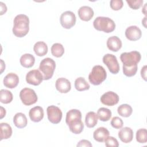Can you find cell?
<instances>
[{"label":"cell","mask_w":147,"mask_h":147,"mask_svg":"<svg viewBox=\"0 0 147 147\" xmlns=\"http://www.w3.org/2000/svg\"><path fill=\"white\" fill-rule=\"evenodd\" d=\"M13 22L12 31L16 37H23L28 34L29 30V19L26 15L23 14L17 15Z\"/></svg>","instance_id":"1"},{"label":"cell","mask_w":147,"mask_h":147,"mask_svg":"<svg viewBox=\"0 0 147 147\" xmlns=\"http://www.w3.org/2000/svg\"><path fill=\"white\" fill-rule=\"evenodd\" d=\"M93 26L95 29L99 31L109 33L113 32L115 28V24L111 18L106 17H98L94 22Z\"/></svg>","instance_id":"2"},{"label":"cell","mask_w":147,"mask_h":147,"mask_svg":"<svg viewBox=\"0 0 147 147\" xmlns=\"http://www.w3.org/2000/svg\"><path fill=\"white\" fill-rule=\"evenodd\" d=\"M107 77V73L105 69L101 65H96L93 67L88 75L89 82L93 85L98 86Z\"/></svg>","instance_id":"3"},{"label":"cell","mask_w":147,"mask_h":147,"mask_svg":"<svg viewBox=\"0 0 147 147\" xmlns=\"http://www.w3.org/2000/svg\"><path fill=\"white\" fill-rule=\"evenodd\" d=\"M55 68L56 63L52 59L47 57L42 60L40 63L39 70L43 76V80L50 79L53 75Z\"/></svg>","instance_id":"4"},{"label":"cell","mask_w":147,"mask_h":147,"mask_svg":"<svg viewBox=\"0 0 147 147\" xmlns=\"http://www.w3.org/2000/svg\"><path fill=\"white\" fill-rule=\"evenodd\" d=\"M141 59L139 52L133 51L130 52H123L120 56V59L125 66H133L137 65Z\"/></svg>","instance_id":"5"},{"label":"cell","mask_w":147,"mask_h":147,"mask_svg":"<svg viewBox=\"0 0 147 147\" xmlns=\"http://www.w3.org/2000/svg\"><path fill=\"white\" fill-rule=\"evenodd\" d=\"M20 98L26 106H30L34 104L37 101V96L35 91L29 88H24L20 92Z\"/></svg>","instance_id":"6"},{"label":"cell","mask_w":147,"mask_h":147,"mask_svg":"<svg viewBox=\"0 0 147 147\" xmlns=\"http://www.w3.org/2000/svg\"><path fill=\"white\" fill-rule=\"evenodd\" d=\"M103 62L111 74H117L119 71V64L115 55L110 53L106 54L103 57Z\"/></svg>","instance_id":"7"},{"label":"cell","mask_w":147,"mask_h":147,"mask_svg":"<svg viewBox=\"0 0 147 147\" xmlns=\"http://www.w3.org/2000/svg\"><path fill=\"white\" fill-rule=\"evenodd\" d=\"M76 21V18L75 14L71 11H65L60 16V24L65 29L71 28L75 25Z\"/></svg>","instance_id":"8"},{"label":"cell","mask_w":147,"mask_h":147,"mask_svg":"<svg viewBox=\"0 0 147 147\" xmlns=\"http://www.w3.org/2000/svg\"><path fill=\"white\" fill-rule=\"evenodd\" d=\"M48 119L49 122L53 124L59 123L62 118V111L57 106L54 105L49 106L47 109Z\"/></svg>","instance_id":"9"},{"label":"cell","mask_w":147,"mask_h":147,"mask_svg":"<svg viewBox=\"0 0 147 147\" xmlns=\"http://www.w3.org/2000/svg\"><path fill=\"white\" fill-rule=\"evenodd\" d=\"M43 80V76L38 69H33L29 71L26 75V81L28 84L38 86Z\"/></svg>","instance_id":"10"},{"label":"cell","mask_w":147,"mask_h":147,"mask_svg":"<svg viewBox=\"0 0 147 147\" xmlns=\"http://www.w3.org/2000/svg\"><path fill=\"white\" fill-rule=\"evenodd\" d=\"M119 96L113 91H107L105 92L100 98L101 103L108 106H112L117 105L119 102Z\"/></svg>","instance_id":"11"},{"label":"cell","mask_w":147,"mask_h":147,"mask_svg":"<svg viewBox=\"0 0 147 147\" xmlns=\"http://www.w3.org/2000/svg\"><path fill=\"white\" fill-rule=\"evenodd\" d=\"M141 29L135 25L129 26L125 30V36L130 41H137L141 37Z\"/></svg>","instance_id":"12"},{"label":"cell","mask_w":147,"mask_h":147,"mask_svg":"<svg viewBox=\"0 0 147 147\" xmlns=\"http://www.w3.org/2000/svg\"><path fill=\"white\" fill-rule=\"evenodd\" d=\"M55 86L56 90L60 93H67L71 88L70 82L64 78H58L56 81Z\"/></svg>","instance_id":"13"},{"label":"cell","mask_w":147,"mask_h":147,"mask_svg":"<svg viewBox=\"0 0 147 147\" xmlns=\"http://www.w3.org/2000/svg\"><path fill=\"white\" fill-rule=\"evenodd\" d=\"M3 82L6 87L14 88L17 86L19 83V78L16 74L10 72L5 76Z\"/></svg>","instance_id":"14"},{"label":"cell","mask_w":147,"mask_h":147,"mask_svg":"<svg viewBox=\"0 0 147 147\" xmlns=\"http://www.w3.org/2000/svg\"><path fill=\"white\" fill-rule=\"evenodd\" d=\"M78 16L80 20L84 21H90L94 16L92 9L88 6H83L79 8L78 11Z\"/></svg>","instance_id":"15"},{"label":"cell","mask_w":147,"mask_h":147,"mask_svg":"<svg viewBox=\"0 0 147 147\" xmlns=\"http://www.w3.org/2000/svg\"><path fill=\"white\" fill-rule=\"evenodd\" d=\"M118 137L122 142L129 143L133 140V131L130 127H124L119 131Z\"/></svg>","instance_id":"16"},{"label":"cell","mask_w":147,"mask_h":147,"mask_svg":"<svg viewBox=\"0 0 147 147\" xmlns=\"http://www.w3.org/2000/svg\"><path fill=\"white\" fill-rule=\"evenodd\" d=\"M29 115L31 121L34 122H38L44 117V110L41 106H35L29 110Z\"/></svg>","instance_id":"17"},{"label":"cell","mask_w":147,"mask_h":147,"mask_svg":"<svg viewBox=\"0 0 147 147\" xmlns=\"http://www.w3.org/2000/svg\"><path fill=\"white\" fill-rule=\"evenodd\" d=\"M106 44L108 49L113 52H117L122 47V41L121 39L115 36L108 38Z\"/></svg>","instance_id":"18"},{"label":"cell","mask_w":147,"mask_h":147,"mask_svg":"<svg viewBox=\"0 0 147 147\" xmlns=\"http://www.w3.org/2000/svg\"><path fill=\"white\" fill-rule=\"evenodd\" d=\"M109 136V131L104 127H99L97 128L93 133L94 139L99 142H103L105 141Z\"/></svg>","instance_id":"19"},{"label":"cell","mask_w":147,"mask_h":147,"mask_svg":"<svg viewBox=\"0 0 147 147\" xmlns=\"http://www.w3.org/2000/svg\"><path fill=\"white\" fill-rule=\"evenodd\" d=\"M13 122L17 127L21 129L27 125L28 120L26 115L24 113H17L14 116Z\"/></svg>","instance_id":"20"},{"label":"cell","mask_w":147,"mask_h":147,"mask_svg":"<svg viewBox=\"0 0 147 147\" xmlns=\"http://www.w3.org/2000/svg\"><path fill=\"white\" fill-rule=\"evenodd\" d=\"M71 132L75 134H80L84 129V124L82 119H76L70 122L68 125Z\"/></svg>","instance_id":"21"},{"label":"cell","mask_w":147,"mask_h":147,"mask_svg":"<svg viewBox=\"0 0 147 147\" xmlns=\"http://www.w3.org/2000/svg\"><path fill=\"white\" fill-rule=\"evenodd\" d=\"M20 64L25 68L32 67L35 62V58L33 55L30 53H25L21 56L20 60Z\"/></svg>","instance_id":"22"},{"label":"cell","mask_w":147,"mask_h":147,"mask_svg":"<svg viewBox=\"0 0 147 147\" xmlns=\"http://www.w3.org/2000/svg\"><path fill=\"white\" fill-rule=\"evenodd\" d=\"M33 50L36 55L43 56L48 52V46L43 41H38L34 45Z\"/></svg>","instance_id":"23"},{"label":"cell","mask_w":147,"mask_h":147,"mask_svg":"<svg viewBox=\"0 0 147 147\" xmlns=\"http://www.w3.org/2000/svg\"><path fill=\"white\" fill-rule=\"evenodd\" d=\"M98 117L97 114L94 111H90L86 114L85 118V123L89 127H94L98 122Z\"/></svg>","instance_id":"24"},{"label":"cell","mask_w":147,"mask_h":147,"mask_svg":"<svg viewBox=\"0 0 147 147\" xmlns=\"http://www.w3.org/2000/svg\"><path fill=\"white\" fill-rule=\"evenodd\" d=\"M1 140L8 139L12 135V129L10 125L7 123H1L0 124Z\"/></svg>","instance_id":"25"},{"label":"cell","mask_w":147,"mask_h":147,"mask_svg":"<svg viewBox=\"0 0 147 147\" xmlns=\"http://www.w3.org/2000/svg\"><path fill=\"white\" fill-rule=\"evenodd\" d=\"M76 119H82L81 112L77 109H71L69 110L66 114L65 122L67 125L70 122Z\"/></svg>","instance_id":"26"},{"label":"cell","mask_w":147,"mask_h":147,"mask_svg":"<svg viewBox=\"0 0 147 147\" xmlns=\"http://www.w3.org/2000/svg\"><path fill=\"white\" fill-rule=\"evenodd\" d=\"M75 87L78 91H83L88 90L90 86L84 78L79 77L75 81Z\"/></svg>","instance_id":"27"},{"label":"cell","mask_w":147,"mask_h":147,"mask_svg":"<svg viewBox=\"0 0 147 147\" xmlns=\"http://www.w3.org/2000/svg\"><path fill=\"white\" fill-rule=\"evenodd\" d=\"M97 115L100 121L106 122L110 119L111 117V111L109 109L100 107L98 110Z\"/></svg>","instance_id":"28"},{"label":"cell","mask_w":147,"mask_h":147,"mask_svg":"<svg viewBox=\"0 0 147 147\" xmlns=\"http://www.w3.org/2000/svg\"><path fill=\"white\" fill-rule=\"evenodd\" d=\"M118 113L123 117H129L133 112L132 107L128 104H122L117 109Z\"/></svg>","instance_id":"29"},{"label":"cell","mask_w":147,"mask_h":147,"mask_svg":"<svg viewBox=\"0 0 147 147\" xmlns=\"http://www.w3.org/2000/svg\"><path fill=\"white\" fill-rule=\"evenodd\" d=\"M13 96L11 91L2 89L0 91V101L4 104H7L10 103L13 100Z\"/></svg>","instance_id":"30"},{"label":"cell","mask_w":147,"mask_h":147,"mask_svg":"<svg viewBox=\"0 0 147 147\" xmlns=\"http://www.w3.org/2000/svg\"><path fill=\"white\" fill-rule=\"evenodd\" d=\"M51 53L56 57H61L64 53V48L62 44L60 43H55L51 47Z\"/></svg>","instance_id":"31"},{"label":"cell","mask_w":147,"mask_h":147,"mask_svg":"<svg viewBox=\"0 0 147 147\" xmlns=\"http://www.w3.org/2000/svg\"><path fill=\"white\" fill-rule=\"evenodd\" d=\"M136 140L141 144H144L147 142V131L146 129H140L137 131Z\"/></svg>","instance_id":"32"},{"label":"cell","mask_w":147,"mask_h":147,"mask_svg":"<svg viewBox=\"0 0 147 147\" xmlns=\"http://www.w3.org/2000/svg\"><path fill=\"white\" fill-rule=\"evenodd\" d=\"M122 69H123V73L125 76L127 77H131L136 75L138 69V67H137V65L129 66V67L123 65Z\"/></svg>","instance_id":"33"},{"label":"cell","mask_w":147,"mask_h":147,"mask_svg":"<svg viewBox=\"0 0 147 147\" xmlns=\"http://www.w3.org/2000/svg\"><path fill=\"white\" fill-rule=\"evenodd\" d=\"M105 145L107 147H118L119 146L117 140L112 136H108L105 140Z\"/></svg>","instance_id":"34"},{"label":"cell","mask_w":147,"mask_h":147,"mask_svg":"<svg viewBox=\"0 0 147 147\" xmlns=\"http://www.w3.org/2000/svg\"><path fill=\"white\" fill-rule=\"evenodd\" d=\"M110 123L113 127L117 129L122 128V127L123 126V125L122 119L118 117H113Z\"/></svg>","instance_id":"35"},{"label":"cell","mask_w":147,"mask_h":147,"mask_svg":"<svg viewBox=\"0 0 147 147\" xmlns=\"http://www.w3.org/2000/svg\"><path fill=\"white\" fill-rule=\"evenodd\" d=\"M129 7L134 10H137L139 9L143 4V0H126Z\"/></svg>","instance_id":"36"},{"label":"cell","mask_w":147,"mask_h":147,"mask_svg":"<svg viewBox=\"0 0 147 147\" xmlns=\"http://www.w3.org/2000/svg\"><path fill=\"white\" fill-rule=\"evenodd\" d=\"M123 5L122 0H111L110 2V6L114 10H120Z\"/></svg>","instance_id":"37"},{"label":"cell","mask_w":147,"mask_h":147,"mask_svg":"<svg viewBox=\"0 0 147 147\" xmlns=\"http://www.w3.org/2000/svg\"><path fill=\"white\" fill-rule=\"evenodd\" d=\"M78 147H82V146H90L91 147L92 145L91 142L87 140H80L76 145Z\"/></svg>","instance_id":"38"},{"label":"cell","mask_w":147,"mask_h":147,"mask_svg":"<svg viewBox=\"0 0 147 147\" xmlns=\"http://www.w3.org/2000/svg\"><path fill=\"white\" fill-rule=\"evenodd\" d=\"M141 77L146 81V65H144L141 70Z\"/></svg>","instance_id":"39"},{"label":"cell","mask_w":147,"mask_h":147,"mask_svg":"<svg viewBox=\"0 0 147 147\" xmlns=\"http://www.w3.org/2000/svg\"><path fill=\"white\" fill-rule=\"evenodd\" d=\"M0 5H1V15H2L6 12L7 7L6 5L2 2H0Z\"/></svg>","instance_id":"40"},{"label":"cell","mask_w":147,"mask_h":147,"mask_svg":"<svg viewBox=\"0 0 147 147\" xmlns=\"http://www.w3.org/2000/svg\"><path fill=\"white\" fill-rule=\"evenodd\" d=\"M6 115V110L3 107H1V119L3 118Z\"/></svg>","instance_id":"41"},{"label":"cell","mask_w":147,"mask_h":147,"mask_svg":"<svg viewBox=\"0 0 147 147\" xmlns=\"http://www.w3.org/2000/svg\"><path fill=\"white\" fill-rule=\"evenodd\" d=\"M1 63H2V65H1V73L2 74V72H3V71L4 70V69L5 68H4V67H3V65H4V67H5V63H4V62H3V61L1 59Z\"/></svg>","instance_id":"42"}]
</instances>
